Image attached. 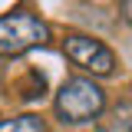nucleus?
Listing matches in <instances>:
<instances>
[{
  "mask_svg": "<svg viewBox=\"0 0 132 132\" xmlns=\"http://www.w3.org/2000/svg\"><path fill=\"white\" fill-rule=\"evenodd\" d=\"M43 96H46V76L40 69H30L27 79H23V86H20V99L36 102V99H43Z\"/></svg>",
  "mask_w": 132,
  "mask_h": 132,
  "instance_id": "423d86ee",
  "label": "nucleus"
},
{
  "mask_svg": "<svg viewBox=\"0 0 132 132\" xmlns=\"http://www.w3.org/2000/svg\"><path fill=\"white\" fill-rule=\"evenodd\" d=\"M0 132H46V122L36 112L7 116V119H0Z\"/></svg>",
  "mask_w": 132,
  "mask_h": 132,
  "instance_id": "39448f33",
  "label": "nucleus"
},
{
  "mask_svg": "<svg viewBox=\"0 0 132 132\" xmlns=\"http://www.w3.org/2000/svg\"><path fill=\"white\" fill-rule=\"evenodd\" d=\"M50 40V27L43 16L30 10H13L0 16V56H23Z\"/></svg>",
  "mask_w": 132,
  "mask_h": 132,
  "instance_id": "f03ea898",
  "label": "nucleus"
},
{
  "mask_svg": "<svg viewBox=\"0 0 132 132\" xmlns=\"http://www.w3.org/2000/svg\"><path fill=\"white\" fill-rule=\"evenodd\" d=\"M119 13L126 23H132V0H119Z\"/></svg>",
  "mask_w": 132,
  "mask_h": 132,
  "instance_id": "0eeeda50",
  "label": "nucleus"
},
{
  "mask_svg": "<svg viewBox=\"0 0 132 132\" xmlns=\"http://www.w3.org/2000/svg\"><path fill=\"white\" fill-rule=\"evenodd\" d=\"M53 109H56V119L63 126H86V122H96L102 116L106 93L89 76H69L53 99Z\"/></svg>",
  "mask_w": 132,
  "mask_h": 132,
  "instance_id": "f257e3e1",
  "label": "nucleus"
},
{
  "mask_svg": "<svg viewBox=\"0 0 132 132\" xmlns=\"http://www.w3.org/2000/svg\"><path fill=\"white\" fill-rule=\"evenodd\" d=\"M63 53H66V60L73 66H79V69L93 73V76H112L116 66H119L116 53L106 46L102 40L89 36V33H66Z\"/></svg>",
  "mask_w": 132,
  "mask_h": 132,
  "instance_id": "7ed1b4c3",
  "label": "nucleus"
},
{
  "mask_svg": "<svg viewBox=\"0 0 132 132\" xmlns=\"http://www.w3.org/2000/svg\"><path fill=\"white\" fill-rule=\"evenodd\" d=\"M96 132H132V99H122L106 116H99Z\"/></svg>",
  "mask_w": 132,
  "mask_h": 132,
  "instance_id": "20e7f679",
  "label": "nucleus"
},
{
  "mask_svg": "<svg viewBox=\"0 0 132 132\" xmlns=\"http://www.w3.org/2000/svg\"><path fill=\"white\" fill-rule=\"evenodd\" d=\"M0 82H3V63H0Z\"/></svg>",
  "mask_w": 132,
  "mask_h": 132,
  "instance_id": "6e6552de",
  "label": "nucleus"
}]
</instances>
